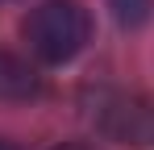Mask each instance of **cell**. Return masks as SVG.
Here are the masks:
<instances>
[{"instance_id":"1","label":"cell","mask_w":154,"mask_h":150,"mask_svg":"<svg viewBox=\"0 0 154 150\" xmlns=\"http://www.w3.org/2000/svg\"><path fill=\"white\" fill-rule=\"evenodd\" d=\"M88 38H92V17L79 0H42L25 17L29 50L50 67H63L75 54H83Z\"/></svg>"},{"instance_id":"2","label":"cell","mask_w":154,"mask_h":150,"mask_svg":"<svg viewBox=\"0 0 154 150\" xmlns=\"http://www.w3.org/2000/svg\"><path fill=\"white\" fill-rule=\"evenodd\" d=\"M38 75L29 63H21L17 54L0 50V100H33L38 96Z\"/></svg>"},{"instance_id":"3","label":"cell","mask_w":154,"mask_h":150,"mask_svg":"<svg viewBox=\"0 0 154 150\" xmlns=\"http://www.w3.org/2000/svg\"><path fill=\"white\" fill-rule=\"evenodd\" d=\"M108 8L121 29H142L154 17V0H108Z\"/></svg>"},{"instance_id":"4","label":"cell","mask_w":154,"mask_h":150,"mask_svg":"<svg viewBox=\"0 0 154 150\" xmlns=\"http://www.w3.org/2000/svg\"><path fill=\"white\" fill-rule=\"evenodd\" d=\"M54 150H96V146H83V142H63V146H54Z\"/></svg>"},{"instance_id":"5","label":"cell","mask_w":154,"mask_h":150,"mask_svg":"<svg viewBox=\"0 0 154 150\" xmlns=\"http://www.w3.org/2000/svg\"><path fill=\"white\" fill-rule=\"evenodd\" d=\"M0 150H13V146H8V142H4V138H0Z\"/></svg>"}]
</instances>
